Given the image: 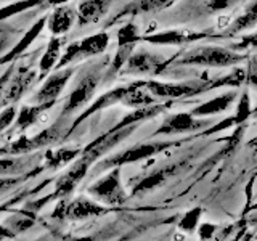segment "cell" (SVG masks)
<instances>
[{
    "label": "cell",
    "mask_w": 257,
    "mask_h": 241,
    "mask_svg": "<svg viewBox=\"0 0 257 241\" xmlns=\"http://www.w3.org/2000/svg\"><path fill=\"white\" fill-rule=\"evenodd\" d=\"M40 241H42V239H40ZM45 241H47V239H45Z\"/></svg>",
    "instance_id": "cell-45"
},
{
    "label": "cell",
    "mask_w": 257,
    "mask_h": 241,
    "mask_svg": "<svg viewBox=\"0 0 257 241\" xmlns=\"http://www.w3.org/2000/svg\"><path fill=\"white\" fill-rule=\"evenodd\" d=\"M90 166H92V163H88L87 159L79 156L74 163L71 164V167L68 169V171L64 174H61L58 179L55 180V190H53L52 195L45 196L44 199H40V201H36V204L32 206V209H37V207H40L42 204L48 203V201H52V199L68 198L71 193L77 188V185L84 180V177L87 175Z\"/></svg>",
    "instance_id": "cell-7"
},
{
    "label": "cell",
    "mask_w": 257,
    "mask_h": 241,
    "mask_svg": "<svg viewBox=\"0 0 257 241\" xmlns=\"http://www.w3.org/2000/svg\"><path fill=\"white\" fill-rule=\"evenodd\" d=\"M80 155V150L77 148H60L56 151H47L45 153V169L50 171H56L61 169L66 164H69L71 161H76Z\"/></svg>",
    "instance_id": "cell-24"
},
{
    "label": "cell",
    "mask_w": 257,
    "mask_h": 241,
    "mask_svg": "<svg viewBox=\"0 0 257 241\" xmlns=\"http://www.w3.org/2000/svg\"><path fill=\"white\" fill-rule=\"evenodd\" d=\"M247 82L251 84V85H254V87H257V72H255V74H251V76L247 77Z\"/></svg>",
    "instance_id": "cell-41"
},
{
    "label": "cell",
    "mask_w": 257,
    "mask_h": 241,
    "mask_svg": "<svg viewBox=\"0 0 257 241\" xmlns=\"http://www.w3.org/2000/svg\"><path fill=\"white\" fill-rule=\"evenodd\" d=\"M63 44H64L63 37H52L50 39L45 53L42 55V58H40V61H39L40 79L47 77V74H50V71L56 68V64H58V60H60V52H61Z\"/></svg>",
    "instance_id": "cell-22"
},
{
    "label": "cell",
    "mask_w": 257,
    "mask_h": 241,
    "mask_svg": "<svg viewBox=\"0 0 257 241\" xmlns=\"http://www.w3.org/2000/svg\"><path fill=\"white\" fill-rule=\"evenodd\" d=\"M52 106L53 104H28V106H23L18 111V114H16L15 127L21 132L26 131L31 126H34V123L40 117L42 112L50 109Z\"/></svg>",
    "instance_id": "cell-23"
},
{
    "label": "cell",
    "mask_w": 257,
    "mask_h": 241,
    "mask_svg": "<svg viewBox=\"0 0 257 241\" xmlns=\"http://www.w3.org/2000/svg\"><path fill=\"white\" fill-rule=\"evenodd\" d=\"M182 142H175V140H156V142H148V143H140L135 145L132 148H127L125 151H120L117 155L111 156L108 159H103L101 163L96 164L95 167V174L98 172H106L112 167H122L125 164H132V163H139V161L148 159L155 155H159L169 148L179 147Z\"/></svg>",
    "instance_id": "cell-3"
},
{
    "label": "cell",
    "mask_w": 257,
    "mask_h": 241,
    "mask_svg": "<svg viewBox=\"0 0 257 241\" xmlns=\"http://www.w3.org/2000/svg\"><path fill=\"white\" fill-rule=\"evenodd\" d=\"M40 155H18V156H2L0 158V177H23L29 175L37 166Z\"/></svg>",
    "instance_id": "cell-15"
},
{
    "label": "cell",
    "mask_w": 257,
    "mask_h": 241,
    "mask_svg": "<svg viewBox=\"0 0 257 241\" xmlns=\"http://www.w3.org/2000/svg\"><path fill=\"white\" fill-rule=\"evenodd\" d=\"M109 211L108 207H104L103 204L95 203L92 199L85 198H76L72 201L60 199L58 206L53 211V219L55 220H71V222H79V220H87L92 217H100L104 215Z\"/></svg>",
    "instance_id": "cell-6"
},
{
    "label": "cell",
    "mask_w": 257,
    "mask_h": 241,
    "mask_svg": "<svg viewBox=\"0 0 257 241\" xmlns=\"http://www.w3.org/2000/svg\"><path fill=\"white\" fill-rule=\"evenodd\" d=\"M140 39L139 28L134 23H127L117 32V47H134Z\"/></svg>",
    "instance_id": "cell-28"
},
{
    "label": "cell",
    "mask_w": 257,
    "mask_h": 241,
    "mask_svg": "<svg viewBox=\"0 0 257 241\" xmlns=\"http://www.w3.org/2000/svg\"><path fill=\"white\" fill-rule=\"evenodd\" d=\"M15 233L7 227V225H0V241H4L7 238H13Z\"/></svg>",
    "instance_id": "cell-39"
},
{
    "label": "cell",
    "mask_w": 257,
    "mask_h": 241,
    "mask_svg": "<svg viewBox=\"0 0 257 241\" xmlns=\"http://www.w3.org/2000/svg\"><path fill=\"white\" fill-rule=\"evenodd\" d=\"M206 37V34H195V32H185V31H166L158 32V34L147 36L145 40L155 45H182Z\"/></svg>",
    "instance_id": "cell-20"
},
{
    "label": "cell",
    "mask_w": 257,
    "mask_h": 241,
    "mask_svg": "<svg viewBox=\"0 0 257 241\" xmlns=\"http://www.w3.org/2000/svg\"><path fill=\"white\" fill-rule=\"evenodd\" d=\"M255 23H257V0L247 7V10H246L244 15H241L238 20H235V23H233L231 26H230L227 34L228 36L238 34V32L244 31L247 28H252Z\"/></svg>",
    "instance_id": "cell-25"
},
{
    "label": "cell",
    "mask_w": 257,
    "mask_h": 241,
    "mask_svg": "<svg viewBox=\"0 0 257 241\" xmlns=\"http://www.w3.org/2000/svg\"><path fill=\"white\" fill-rule=\"evenodd\" d=\"M174 0H139L132 5H128L125 10L120 13V16L128 15V13H147V12H156L161 10V8L167 7L169 4H172Z\"/></svg>",
    "instance_id": "cell-26"
},
{
    "label": "cell",
    "mask_w": 257,
    "mask_h": 241,
    "mask_svg": "<svg viewBox=\"0 0 257 241\" xmlns=\"http://www.w3.org/2000/svg\"><path fill=\"white\" fill-rule=\"evenodd\" d=\"M163 68V56L147 50L132 52L125 63L124 72L127 74H156Z\"/></svg>",
    "instance_id": "cell-14"
},
{
    "label": "cell",
    "mask_w": 257,
    "mask_h": 241,
    "mask_svg": "<svg viewBox=\"0 0 257 241\" xmlns=\"http://www.w3.org/2000/svg\"><path fill=\"white\" fill-rule=\"evenodd\" d=\"M40 2H42V0H16V2L8 4V5L0 8V21L8 20L15 15L26 12V10H29V8L39 5Z\"/></svg>",
    "instance_id": "cell-27"
},
{
    "label": "cell",
    "mask_w": 257,
    "mask_h": 241,
    "mask_svg": "<svg viewBox=\"0 0 257 241\" xmlns=\"http://www.w3.org/2000/svg\"><path fill=\"white\" fill-rule=\"evenodd\" d=\"M28 179V175L23 177H0V195L7 193L8 190H13L15 187H18L21 182Z\"/></svg>",
    "instance_id": "cell-33"
},
{
    "label": "cell",
    "mask_w": 257,
    "mask_h": 241,
    "mask_svg": "<svg viewBox=\"0 0 257 241\" xmlns=\"http://www.w3.org/2000/svg\"><path fill=\"white\" fill-rule=\"evenodd\" d=\"M254 114H255V116H257V109H255V112H254Z\"/></svg>",
    "instance_id": "cell-44"
},
{
    "label": "cell",
    "mask_w": 257,
    "mask_h": 241,
    "mask_svg": "<svg viewBox=\"0 0 257 241\" xmlns=\"http://www.w3.org/2000/svg\"><path fill=\"white\" fill-rule=\"evenodd\" d=\"M16 114H18V111H16L15 104H10V106L4 108V111L0 112V134L7 131V129L15 123Z\"/></svg>",
    "instance_id": "cell-32"
},
{
    "label": "cell",
    "mask_w": 257,
    "mask_h": 241,
    "mask_svg": "<svg viewBox=\"0 0 257 241\" xmlns=\"http://www.w3.org/2000/svg\"><path fill=\"white\" fill-rule=\"evenodd\" d=\"M88 195H92L96 201L106 206L122 204L127 195L124 191L122 180H120V167L109 169L106 175L93 182L88 187Z\"/></svg>",
    "instance_id": "cell-9"
},
{
    "label": "cell",
    "mask_w": 257,
    "mask_h": 241,
    "mask_svg": "<svg viewBox=\"0 0 257 241\" xmlns=\"http://www.w3.org/2000/svg\"><path fill=\"white\" fill-rule=\"evenodd\" d=\"M13 72H15V64L12 63L10 66H8L7 71H4V74L0 76V106H2V96H4V90H5V87L8 84V80H10V77L13 76Z\"/></svg>",
    "instance_id": "cell-35"
},
{
    "label": "cell",
    "mask_w": 257,
    "mask_h": 241,
    "mask_svg": "<svg viewBox=\"0 0 257 241\" xmlns=\"http://www.w3.org/2000/svg\"><path fill=\"white\" fill-rule=\"evenodd\" d=\"M48 2H50V4H53V5H63V4H66L68 2V0H48Z\"/></svg>",
    "instance_id": "cell-43"
},
{
    "label": "cell",
    "mask_w": 257,
    "mask_h": 241,
    "mask_svg": "<svg viewBox=\"0 0 257 241\" xmlns=\"http://www.w3.org/2000/svg\"><path fill=\"white\" fill-rule=\"evenodd\" d=\"M77 20V13L71 7H56L50 16H47V26L53 37H61L69 32Z\"/></svg>",
    "instance_id": "cell-17"
},
{
    "label": "cell",
    "mask_w": 257,
    "mask_h": 241,
    "mask_svg": "<svg viewBox=\"0 0 257 241\" xmlns=\"http://www.w3.org/2000/svg\"><path fill=\"white\" fill-rule=\"evenodd\" d=\"M231 126H235V117H227L225 120H222V123H219L217 126L211 127V129H207V131L203 132V135H212V134H217V132H220L223 131V129H228Z\"/></svg>",
    "instance_id": "cell-36"
},
{
    "label": "cell",
    "mask_w": 257,
    "mask_h": 241,
    "mask_svg": "<svg viewBox=\"0 0 257 241\" xmlns=\"http://www.w3.org/2000/svg\"><path fill=\"white\" fill-rule=\"evenodd\" d=\"M211 124H212L211 119H198L195 116H191L190 112H175V114H171L164 119L163 126L155 132V135L191 134Z\"/></svg>",
    "instance_id": "cell-12"
},
{
    "label": "cell",
    "mask_w": 257,
    "mask_h": 241,
    "mask_svg": "<svg viewBox=\"0 0 257 241\" xmlns=\"http://www.w3.org/2000/svg\"><path fill=\"white\" fill-rule=\"evenodd\" d=\"M69 129L64 123V117L58 119L53 126H50L45 131L36 134L34 137H18L15 142L8 143L5 148L0 150V156H18V155H29V153L39 151L42 148L52 147V145L60 143L68 137Z\"/></svg>",
    "instance_id": "cell-2"
},
{
    "label": "cell",
    "mask_w": 257,
    "mask_h": 241,
    "mask_svg": "<svg viewBox=\"0 0 257 241\" xmlns=\"http://www.w3.org/2000/svg\"><path fill=\"white\" fill-rule=\"evenodd\" d=\"M243 79L244 76L241 72H236V74H230L223 79H217L214 82H209V80H190V82H156V80H147V82L140 84L153 96H159V98H185V96L199 95L217 85H238Z\"/></svg>",
    "instance_id": "cell-1"
},
{
    "label": "cell",
    "mask_w": 257,
    "mask_h": 241,
    "mask_svg": "<svg viewBox=\"0 0 257 241\" xmlns=\"http://www.w3.org/2000/svg\"><path fill=\"white\" fill-rule=\"evenodd\" d=\"M201 214H203V209L201 207H193L190 211L185 214L180 222H179V228L185 233H193L199 225V219H201Z\"/></svg>",
    "instance_id": "cell-29"
},
{
    "label": "cell",
    "mask_w": 257,
    "mask_h": 241,
    "mask_svg": "<svg viewBox=\"0 0 257 241\" xmlns=\"http://www.w3.org/2000/svg\"><path fill=\"white\" fill-rule=\"evenodd\" d=\"M34 225V219L31 215H12L10 219L7 220V227L10 228L15 235L16 233H21V231H26L28 228H31Z\"/></svg>",
    "instance_id": "cell-31"
},
{
    "label": "cell",
    "mask_w": 257,
    "mask_h": 241,
    "mask_svg": "<svg viewBox=\"0 0 257 241\" xmlns=\"http://www.w3.org/2000/svg\"><path fill=\"white\" fill-rule=\"evenodd\" d=\"M45 24H47V16H42L40 20H37L32 26L28 29V32L21 37V40L18 44H16L10 52L5 53L4 56H0V64H7V63H13L16 58H18L20 55H23L24 52L28 50L29 45L34 42V40L40 36V32L44 31L45 28Z\"/></svg>",
    "instance_id": "cell-18"
},
{
    "label": "cell",
    "mask_w": 257,
    "mask_h": 241,
    "mask_svg": "<svg viewBox=\"0 0 257 241\" xmlns=\"http://www.w3.org/2000/svg\"><path fill=\"white\" fill-rule=\"evenodd\" d=\"M139 127L137 124L134 126H127V127H122V129H116L112 127L111 131H108L106 134L100 135L98 139L93 140L88 147H85L82 151H80V158L87 159L88 163H95L96 159H100L103 155H106L108 151H111L112 148H116L120 142H124L128 135H131L135 129Z\"/></svg>",
    "instance_id": "cell-10"
},
{
    "label": "cell",
    "mask_w": 257,
    "mask_h": 241,
    "mask_svg": "<svg viewBox=\"0 0 257 241\" xmlns=\"http://www.w3.org/2000/svg\"><path fill=\"white\" fill-rule=\"evenodd\" d=\"M235 2H238V0H209L207 7L211 12H220V10H225V8H228Z\"/></svg>",
    "instance_id": "cell-37"
},
{
    "label": "cell",
    "mask_w": 257,
    "mask_h": 241,
    "mask_svg": "<svg viewBox=\"0 0 257 241\" xmlns=\"http://www.w3.org/2000/svg\"><path fill=\"white\" fill-rule=\"evenodd\" d=\"M108 44H109V36L106 32H96L93 36H88L82 40H79V42L71 44L66 48L64 55L60 58L56 68L63 69V68H68L69 64L76 63V61L100 55L108 48Z\"/></svg>",
    "instance_id": "cell-8"
},
{
    "label": "cell",
    "mask_w": 257,
    "mask_h": 241,
    "mask_svg": "<svg viewBox=\"0 0 257 241\" xmlns=\"http://www.w3.org/2000/svg\"><path fill=\"white\" fill-rule=\"evenodd\" d=\"M111 0H82L77 8V20L82 24H92L106 13Z\"/></svg>",
    "instance_id": "cell-21"
},
{
    "label": "cell",
    "mask_w": 257,
    "mask_h": 241,
    "mask_svg": "<svg viewBox=\"0 0 257 241\" xmlns=\"http://www.w3.org/2000/svg\"><path fill=\"white\" fill-rule=\"evenodd\" d=\"M64 241H95V236H72L64 238Z\"/></svg>",
    "instance_id": "cell-40"
},
{
    "label": "cell",
    "mask_w": 257,
    "mask_h": 241,
    "mask_svg": "<svg viewBox=\"0 0 257 241\" xmlns=\"http://www.w3.org/2000/svg\"><path fill=\"white\" fill-rule=\"evenodd\" d=\"M179 169H180V164H167V166H163V167L156 169V171L150 172L148 175L142 177V179L134 185L132 195L140 196L148 191L159 188L164 182H167L171 177H174L177 172H179Z\"/></svg>",
    "instance_id": "cell-16"
},
{
    "label": "cell",
    "mask_w": 257,
    "mask_h": 241,
    "mask_svg": "<svg viewBox=\"0 0 257 241\" xmlns=\"http://www.w3.org/2000/svg\"><path fill=\"white\" fill-rule=\"evenodd\" d=\"M196 230H198V235H199L201 241H211L215 235V231H217V225L206 222V223L198 225Z\"/></svg>",
    "instance_id": "cell-34"
},
{
    "label": "cell",
    "mask_w": 257,
    "mask_h": 241,
    "mask_svg": "<svg viewBox=\"0 0 257 241\" xmlns=\"http://www.w3.org/2000/svg\"><path fill=\"white\" fill-rule=\"evenodd\" d=\"M72 72H74V68L68 66L63 69H56L53 74L48 76L44 84L39 87V90L34 93V104H55L56 98L60 96V93L64 90L68 80L71 79Z\"/></svg>",
    "instance_id": "cell-11"
},
{
    "label": "cell",
    "mask_w": 257,
    "mask_h": 241,
    "mask_svg": "<svg viewBox=\"0 0 257 241\" xmlns=\"http://www.w3.org/2000/svg\"><path fill=\"white\" fill-rule=\"evenodd\" d=\"M101 76H103L101 66L95 64V66L88 68L84 74L79 77L76 87L72 88V92L69 93L66 103H64L63 111H61V117H66L71 114V112L82 108L84 104L92 98L96 87H98L100 80H101Z\"/></svg>",
    "instance_id": "cell-5"
},
{
    "label": "cell",
    "mask_w": 257,
    "mask_h": 241,
    "mask_svg": "<svg viewBox=\"0 0 257 241\" xmlns=\"http://www.w3.org/2000/svg\"><path fill=\"white\" fill-rule=\"evenodd\" d=\"M244 56L222 47H198L185 53L179 60V64H193V66L225 68L243 61Z\"/></svg>",
    "instance_id": "cell-4"
},
{
    "label": "cell",
    "mask_w": 257,
    "mask_h": 241,
    "mask_svg": "<svg viewBox=\"0 0 257 241\" xmlns=\"http://www.w3.org/2000/svg\"><path fill=\"white\" fill-rule=\"evenodd\" d=\"M236 48H257V32L255 34H251V36H246L243 37V40L236 45Z\"/></svg>",
    "instance_id": "cell-38"
},
{
    "label": "cell",
    "mask_w": 257,
    "mask_h": 241,
    "mask_svg": "<svg viewBox=\"0 0 257 241\" xmlns=\"http://www.w3.org/2000/svg\"><path fill=\"white\" fill-rule=\"evenodd\" d=\"M37 72L31 68H21L18 72H13V76L8 80V84L4 90L2 96V106H8V103H16L20 101L24 93H26L31 85L36 82Z\"/></svg>",
    "instance_id": "cell-13"
},
{
    "label": "cell",
    "mask_w": 257,
    "mask_h": 241,
    "mask_svg": "<svg viewBox=\"0 0 257 241\" xmlns=\"http://www.w3.org/2000/svg\"><path fill=\"white\" fill-rule=\"evenodd\" d=\"M235 98H236V92H227L223 95L215 96V98L209 100L206 103H201L199 106L190 111V114L195 117H206V116L219 114V112L227 111L230 108V104L235 101Z\"/></svg>",
    "instance_id": "cell-19"
},
{
    "label": "cell",
    "mask_w": 257,
    "mask_h": 241,
    "mask_svg": "<svg viewBox=\"0 0 257 241\" xmlns=\"http://www.w3.org/2000/svg\"><path fill=\"white\" fill-rule=\"evenodd\" d=\"M252 114L251 109V98H249V93L243 92L241 93V98L238 100V106H236V112H235V126H241L243 123L249 119V116Z\"/></svg>",
    "instance_id": "cell-30"
},
{
    "label": "cell",
    "mask_w": 257,
    "mask_h": 241,
    "mask_svg": "<svg viewBox=\"0 0 257 241\" xmlns=\"http://www.w3.org/2000/svg\"><path fill=\"white\" fill-rule=\"evenodd\" d=\"M247 147L251 148V150H254V151H257V137H255V139H252L251 142L247 143Z\"/></svg>",
    "instance_id": "cell-42"
},
{
    "label": "cell",
    "mask_w": 257,
    "mask_h": 241,
    "mask_svg": "<svg viewBox=\"0 0 257 241\" xmlns=\"http://www.w3.org/2000/svg\"><path fill=\"white\" fill-rule=\"evenodd\" d=\"M255 207H257V206H255Z\"/></svg>",
    "instance_id": "cell-46"
}]
</instances>
